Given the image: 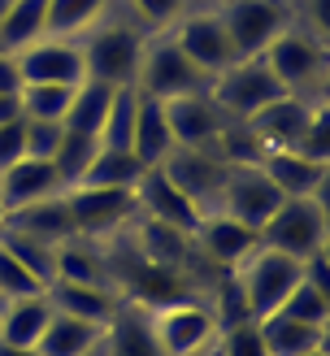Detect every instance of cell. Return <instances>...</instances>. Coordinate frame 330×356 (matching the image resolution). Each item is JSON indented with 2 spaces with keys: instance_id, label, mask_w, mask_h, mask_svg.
Returning a JSON list of instances; mask_svg holds the SVG:
<instances>
[{
  "instance_id": "11a10c76",
  "label": "cell",
  "mask_w": 330,
  "mask_h": 356,
  "mask_svg": "<svg viewBox=\"0 0 330 356\" xmlns=\"http://www.w3.org/2000/svg\"><path fill=\"white\" fill-rule=\"evenodd\" d=\"M208 356H213V352H208Z\"/></svg>"
},
{
  "instance_id": "f907efd6",
  "label": "cell",
  "mask_w": 330,
  "mask_h": 356,
  "mask_svg": "<svg viewBox=\"0 0 330 356\" xmlns=\"http://www.w3.org/2000/svg\"><path fill=\"white\" fill-rule=\"evenodd\" d=\"M83 356H104V343H96L92 352H83Z\"/></svg>"
},
{
  "instance_id": "83f0119b",
  "label": "cell",
  "mask_w": 330,
  "mask_h": 356,
  "mask_svg": "<svg viewBox=\"0 0 330 356\" xmlns=\"http://www.w3.org/2000/svg\"><path fill=\"white\" fill-rule=\"evenodd\" d=\"M113 92H117V87L96 83V79L74 83V92H69V109H65L61 127L65 131H79V135H100L104 113H109V104H113Z\"/></svg>"
},
{
  "instance_id": "e575fe53",
  "label": "cell",
  "mask_w": 330,
  "mask_h": 356,
  "mask_svg": "<svg viewBox=\"0 0 330 356\" xmlns=\"http://www.w3.org/2000/svg\"><path fill=\"white\" fill-rule=\"evenodd\" d=\"M135 109H139V87H117L109 113H104V127H100V135H96L100 148H131Z\"/></svg>"
},
{
  "instance_id": "f35d334b",
  "label": "cell",
  "mask_w": 330,
  "mask_h": 356,
  "mask_svg": "<svg viewBox=\"0 0 330 356\" xmlns=\"http://www.w3.org/2000/svg\"><path fill=\"white\" fill-rule=\"evenodd\" d=\"M213 356H270L265 334H261V322L248 317V322L222 326L217 330V343H213Z\"/></svg>"
},
{
  "instance_id": "f546056e",
  "label": "cell",
  "mask_w": 330,
  "mask_h": 356,
  "mask_svg": "<svg viewBox=\"0 0 330 356\" xmlns=\"http://www.w3.org/2000/svg\"><path fill=\"white\" fill-rule=\"evenodd\" d=\"M144 170L148 165L139 161L131 148H100L79 187H135L139 178H144Z\"/></svg>"
},
{
  "instance_id": "277c9868",
  "label": "cell",
  "mask_w": 330,
  "mask_h": 356,
  "mask_svg": "<svg viewBox=\"0 0 330 356\" xmlns=\"http://www.w3.org/2000/svg\"><path fill=\"white\" fill-rule=\"evenodd\" d=\"M217 17L226 26L235 57H261L287 26H295V5L291 0H217Z\"/></svg>"
},
{
  "instance_id": "7402d4cb",
  "label": "cell",
  "mask_w": 330,
  "mask_h": 356,
  "mask_svg": "<svg viewBox=\"0 0 330 356\" xmlns=\"http://www.w3.org/2000/svg\"><path fill=\"white\" fill-rule=\"evenodd\" d=\"M5 226L22 230V235H35V239L52 243V248H57V243H65L69 235H74V222H69L65 191L48 195V200H40V204H26V209H13V213H5Z\"/></svg>"
},
{
  "instance_id": "7a4b0ae2",
  "label": "cell",
  "mask_w": 330,
  "mask_h": 356,
  "mask_svg": "<svg viewBox=\"0 0 330 356\" xmlns=\"http://www.w3.org/2000/svg\"><path fill=\"white\" fill-rule=\"evenodd\" d=\"M261 61L270 65V74L283 83L287 96H304V100H330L326 83H330V44L308 35L304 26H287L278 40L261 52Z\"/></svg>"
},
{
  "instance_id": "60d3db41",
  "label": "cell",
  "mask_w": 330,
  "mask_h": 356,
  "mask_svg": "<svg viewBox=\"0 0 330 356\" xmlns=\"http://www.w3.org/2000/svg\"><path fill=\"white\" fill-rule=\"evenodd\" d=\"M295 152H304V156H313V161L330 165V104H322V109L313 113V122H308L304 139L295 144Z\"/></svg>"
},
{
  "instance_id": "ab89813d",
  "label": "cell",
  "mask_w": 330,
  "mask_h": 356,
  "mask_svg": "<svg viewBox=\"0 0 330 356\" xmlns=\"http://www.w3.org/2000/svg\"><path fill=\"white\" fill-rule=\"evenodd\" d=\"M35 291H44V282L35 278L13 252L0 248V305H5V300H17V296H35Z\"/></svg>"
},
{
  "instance_id": "ac0fdd59",
  "label": "cell",
  "mask_w": 330,
  "mask_h": 356,
  "mask_svg": "<svg viewBox=\"0 0 330 356\" xmlns=\"http://www.w3.org/2000/svg\"><path fill=\"white\" fill-rule=\"evenodd\" d=\"M161 104H165V122H170L174 148H208V144H213V135L226 127V113L208 100V92L161 100Z\"/></svg>"
},
{
  "instance_id": "cb8c5ba5",
  "label": "cell",
  "mask_w": 330,
  "mask_h": 356,
  "mask_svg": "<svg viewBox=\"0 0 330 356\" xmlns=\"http://www.w3.org/2000/svg\"><path fill=\"white\" fill-rule=\"evenodd\" d=\"M52 317V305L44 291L35 296H17V300H5L0 305V343H17V348H35L40 334Z\"/></svg>"
},
{
  "instance_id": "d6986e66",
  "label": "cell",
  "mask_w": 330,
  "mask_h": 356,
  "mask_svg": "<svg viewBox=\"0 0 330 356\" xmlns=\"http://www.w3.org/2000/svg\"><path fill=\"white\" fill-rule=\"evenodd\" d=\"M52 313H65V317H83L92 326H109L113 313L122 305V296L113 287H96V282H48L44 287Z\"/></svg>"
},
{
  "instance_id": "7c38bea8",
  "label": "cell",
  "mask_w": 330,
  "mask_h": 356,
  "mask_svg": "<svg viewBox=\"0 0 330 356\" xmlns=\"http://www.w3.org/2000/svg\"><path fill=\"white\" fill-rule=\"evenodd\" d=\"M261 174L278 187L283 200H317L322 209H330V165L313 161V156L295 152V148H278V152H265L261 156Z\"/></svg>"
},
{
  "instance_id": "7dc6e473",
  "label": "cell",
  "mask_w": 330,
  "mask_h": 356,
  "mask_svg": "<svg viewBox=\"0 0 330 356\" xmlns=\"http://www.w3.org/2000/svg\"><path fill=\"white\" fill-rule=\"evenodd\" d=\"M0 356H40L35 348H17V343H0Z\"/></svg>"
},
{
  "instance_id": "30bf717a",
  "label": "cell",
  "mask_w": 330,
  "mask_h": 356,
  "mask_svg": "<svg viewBox=\"0 0 330 356\" xmlns=\"http://www.w3.org/2000/svg\"><path fill=\"white\" fill-rule=\"evenodd\" d=\"M278 204H283V195H278V187L261 174V165H235L222 178L213 213H222V218H231V222H239V226H248V230L261 235V226L274 218Z\"/></svg>"
},
{
  "instance_id": "f6af8a7d",
  "label": "cell",
  "mask_w": 330,
  "mask_h": 356,
  "mask_svg": "<svg viewBox=\"0 0 330 356\" xmlns=\"http://www.w3.org/2000/svg\"><path fill=\"white\" fill-rule=\"evenodd\" d=\"M22 70H17V57L13 52H0V96H22Z\"/></svg>"
},
{
  "instance_id": "2e32d148",
  "label": "cell",
  "mask_w": 330,
  "mask_h": 356,
  "mask_svg": "<svg viewBox=\"0 0 330 356\" xmlns=\"http://www.w3.org/2000/svg\"><path fill=\"white\" fill-rule=\"evenodd\" d=\"M322 104H330V100L278 96L274 104H265L261 113H252V118H248V127H252V135L261 139V144H265V152H278V148H295V144L304 139L308 122H313V113H317Z\"/></svg>"
},
{
  "instance_id": "74e56055",
  "label": "cell",
  "mask_w": 330,
  "mask_h": 356,
  "mask_svg": "<svg viewBox=\"0 0 330 356\" xmlns=\"http://www.w3.org/2000/svg\"><path fill=\"white\" fill-rule=\"evenodd\" d=\"M283 317H295V322H308V326H326L330 330V291L313 287V282H295V291L283 300Z\"/></svg>"
},
{
  "instance_id": "816d5d0a",
  "label": "cell",
  "mask_w": 330,
  "mask_h": 356,
  "mask_svg": "<svg viewBox=\"0 0 330 356\" xmlns=\"http://www.w3.org/2000/svg\"><path fill=\"white\" fill-rule=\"evenodd\" d=\"M5 9H9V0H0V17H5Z\"/></svg>"
},
{
  "instance_id": "5b68a950",
  "label": "cell",
  "mask_w": 330,
  "mask_h": 356,
  "mask_svg": "<svg viewBox=\"0 0 330 356\" xmlns=\"http://www.w3.org/2000/svg\"><path fill=\"white\" fill-rule=\"evenodd\" d=\"M256 239L265 243V248H274V252H287L295 261H308L313 252L330 248V209H322L317 200H304V195L283 200V204L274 209V218L261 226Z\"/></svg>"
},
{
  "instance_id": "c3c4849f",
  "label": "cell",
  "mask_w": 330,
  "mask_h": 356,
  "mask_svg": "<svg viewBox=\"0 0 330 356\" xmlns=\"http://www.w3.org/2000/svg\"><path fill=\"white\" fill-rule=\"evenodd\" d=\"M217 0H191V9H213Z\"/></svg>"
},
{
  "instance_id": "f5cc1de1",
  "label": "cell",
  "mask_w": 330,
  "mask_h": 356,
  "mask_svg": "<svg viewBox=\"0 0 330 356\" xmlns=\"http://www.w3.org/2000/svg\"><path fill=\"white\" fill-rule=\"evenodd\" d=\"M0 226H5V209H0Z\"/></svg>"
},
{
  "instance_id": "ffe728a7",
  "label": "cell",
  "mask_w": 330,
  "mask_h": 356,
  "mask_svg": "<svg viewBox=\"0 0 330 356\" xmlns=\"http://www.w3.org/2000/svg\"><path fill=\"white\" fill-rule=\"evenodd\" d=\"M61 191V178L52 170V161H40V156H22L13 161L5 174H0V209L13 213V209H26V204H40L48 195Z\"/></svg>"
},
{
  "instance_id": "f1b7e54d",
  "label": "cell",
  "mask_w": 330,
  "mask_h": 356,
  "mask_svg": "<svg viewBox=\"0 0 330 356\" xmlns=\"http://www.w3.org/2000/svg\"><path fill=\"white\" fill-rule=\"evenodd\" d=\"M48 35V0H9L5 17H0V48L17 52Z\"/></svg>"
},
{
  "instance_id": "52a82bcc",
  "label": "cell",
  "mask_w": 330,
  "mask_h": 356,
  "mask_svg": "<svg viewBox=\"0 0 330 356\" xmlns=\"http://www.w3.org/2000/svg\"><path fill=\"white\" fill-rule=\"evenodd\" d=\"M65 204H69L74 235L100 239V243L122 235L139 218L135 187H65Z\"/></svg>"
},
{
  "instance_id": "4fadbf2b",
  "label": "cell",
  "mask_w": 330,
  "mask_h": 356,
  "mask_svg": "<svg viewBox=\"0 0 330 356\" xmlns=\"http://www.w3.org/2000/svg\"><path fill=\"white\" fill-rule=\"evenodd\" d=\"M161 170H165V178H170V183L179 187L200 213H213V209H217V191H222L226 165H222L208 148H174L165 161H161Z\"/></svg>"
},
{
  "instance_id": "7bdbcfd3",
  "label": "cell",
  "mask_w": 330,
  "mask_h": 356,
  "mask_svg": "<svg viewBox=\"0 0 330 356\" xmlns=\"http://www.w3.org/2000/svg\"><path fill=\"white\" fill-rule=\"evenodd\" d=\"M295 5V26L330 44V0H291Z\"/></svg>"
},
{
  "instance_id": "d6a6232c",
  "label": "cell",
  "mask_w": 330,
  "mask_h": 356,
  "mask_svg": "<svg viewBox=\"0 0 330 356\" xmlns=\"http://www.w3.org/2000/svg\"><path fill=\"white\" fill-rule=\"evenodd\" d=\"M96 152H100V139H96V135L61 131V144H57V152L48 156V161H52V170H57V178H61V191L83 183V174H87V165H92V156H96Z\"/></svg>"
},
{
  "instance_id": "484cf974",
  "label": "cell",
  "mask_w": 330,
  "mask_h": 356,
  "mask_svg": "<svg viewBox=\"0 0 330 356\" xmlns=\"http://www.w3.org/2000/svg\"><path fill=\"white\" fill-rule=\"evenodd\" d=\"M100 339H104V326H92V322H83V317L52 313L44 334H40V343H35V352L40 356H83Z\"/></svg>"
},
{
  "instance_id": "836d02e7",
  "label": "cell",
  "mask_w": 330,
  "mask_h": 356,
  "mask_svg": "<svg viewBox=\"0 0 330 356\" xmlns=\"http://www.w3.org/2000/svg\"><path fill=\"white\" fill-rule=\"evenodd\" d=\"M0 248H5V252H13L35 278L44 282V287L57 278V248H52V243L35 239V235H22V230H13V226H0Z\"/></svg>"
},
{
  "instance_id": "6da1fadb",
  "label": "cell",
  "mask_w": 330,
  "mask_h": 356,
  "mask_svg": "<svg viewBox=\"0 0 330 356\" xmlns=\"http://www.w3.org/2000/svg\"><path fill=\"white\" fill-rule=\"evenodd\" d=\"M144 44H148V35L113 5L92 31L79 35L83 74L96 83H109V87H135L139 61H144Z\"/></svg>"
},
{
  "instance_id": "9a60e30c",
  "label": "cell",
  "mask_w": 330,
  "mask_h": 356,
  "mask_svg": "<svg viewBox=\"0 0 330 356\" xmlns=\"http://www.w3.org/2000/svg\"><path fill=\"white\" fill-rule=\"evenodd\" d=\"M135 209H139V218L161 222V226H174V230H183V235H191V230L200 226V218H204V213L165 178L161 165L144 170V178L135 183Z\"/></svg>"
},
{
  "instance_id": "9c48e42d",
  "label": "cell",
  "mask_w": 330,
  "mask_h": 356,
  "mask_svg": "<svg viewBox=\"0 0 330 356\" xmlns=\"http://www.w3.org/2000/svg\"><path fill=\"white\" fill-rule=\"evenodd\" d=\"M135 87H139L144 96H152V100H179V96L208 92V79L183 57L179 44H174L170 35H148Z\"/></svg>"
},
{
  "instance_id": "b9f144b4",
  "label": "cell",
  "mask_w": 330,
  "mask_h": 356,
  "mask_svg": "<svg viewBox=\"0 0 330 356\" xmlns=\"http://www.w3.org/2000/svg\"><path fill=\"white\" fill-rule=\"evenodd\" d=\"M22 127H26V156H40V161H48L52 152H57L61 144V122H26L22 118Z\"/></svg>"
},
{
  "instance_id": "bcb514c9",
  "label": "cell",
  "mask_w": 330,
  "mask_h": 356,
  "mask_svg": "<svg viewBox=\"0 0 330 356\" xmlns=\"http://www.w3.org/2000/svg\"><path fill=\"white\" fill-rule=\"evenodd\" d=\"M22 118V100L17 96H0V127H5V122H17Z\"/></svg>"
},
{
  "instance_id": "e0dca14e",
  "label": "cell",
  "mask_w": 330,
  "mask_h": 356,
  "mask_svg": "<svg viewBox=\"0 0 330 356\" xmlns=\"http://www.w3.org/2000/svg\"><path fill=\"white\" fill-rule=\"evenodd\" d=\"M256 243H261L256 230L239 226L231 218H222V213H204L200 226L191 230V248H196V252L213 265V270H235V265L248 257Z\"/></svg>"
},
{
  "instance_id": "4dcf8cb0",
  "label": "cell",
  "mask_w": 330,
  "mask_h": 356,
  "mask_svg": "<svg viewBox=\"0 0 330 356\" xmlns=\"http://www.w3.org/2000/svg\"><path fill=\"white\" fill-rule=\"evenodd\" d=\"M117 0H48V35L61 40H79L83 31H92Z\"/></svg>"
},
{
  "instance_id": "ee69618b",
  "label": "cell",
  "mask_w": 330,
  "mask_h": 356,
  "mask_svg": "<svg viewBox=\"0 0 330 356\" xmlns=\"http://www.w3.org/2000/svg\"><path fill=\"white\" fill-rule=\"evenodd\" d=\"M22 156H26V127H22V118H17V122L0 127V174L13 161H22Z\"/></svg>"
},
{
  "instance_id": "d4e9b609",
  "label": "cell",
  "mask_w": 330,
  "mask_h": 356,
  "mask_svg": "<svg viewBox=\"0 0 330 356\" xmlns=\"http://www.w3.org/2000/svg\"><path fill=\"white\" fill-rule=\"evenodd\" d=\"M131 152L144 161L148 170L161 165L165 156L174 152V135L165 122V104L139 92V109H135V135H131Z\"/></svg>"
},
{
  "instance_id": "5bb4252c",
  "label": "cell",
  "mask_w": 330,
  "mask_h": 356,
  "mask_svg": "<svg viewBox=\"0 0 330 356\" xmlns=\"http://www.w3.org/2000/svg\"><path fill=\"white\" fill-rule=\"evenodd\" d=\"M17 57V70H22L26 83H61V87H74L83 83V52H79V40H61V35H44L26 48L13 52Z\"/></svg>"
},
{
  "instance_id": "1f68e13d",
  "label": "cell",
  "mask_w": 330,
  "mask_h": 356,
  "mask_svg": "<svg viewBox=\"0 0 330 356\" xmlns=\"http://www.w3.org/2000/svg\"><path fill=\"white\" fill-rule=\"evenodd\" d=\"M208 152L217 156V161L226 170H235V165H261V156H265V144L252 135L248 122H239V118H226V127L213 135V144H208Z\"/></svg>"
},
{
  "instance_id": "8d00e7d4",
  "label": "cell",
  "mask_w": 330,
  "mask_h": 356,
  "mask_svg": "<svg viewBox=\"0 0 330 356\" xmlns=\"http://www.w3.org/2000/svg\"><path fill=\"white\" fill-rule=\"evenodd\" d=\"M69 92L74 87H61V83H26L22 87V118L26 122H65L69 109Z\"/></svg>"
},
{
  "instance_id": "3957f363",
  "label": "cell",
  "mask_w": 330,
  "mask_h": 356,
  "mask_svg": "<svg viewBox=\"0 0 330 356\" xmlns=\"http://www.w3.org/2000/svg\"><path fill=\"white\" fill-rule=\"evenodd\" d=\"M231 274H235L243 300H248V313L256 317V322L283 309V300L295 291V282L304 278L300 261L287 257V252H274V248H265V243H256Z\"/></svg>"
},
{
  "instance_id": "603a6c76",
  "label": "cell",
  "mask_w": 330,
  "mask_h": 356,
  "mask_svg": "<svg viewBox=\"0 0 330 356\" xmlns=\"http://www.w3.org/2000/svg\"><path fill=\"white\" fill-rule=\"evenodd\" d=\"M57 278L61 282H96V287H113L104 243L100 239H83V235H69L65 243H57Z\"/></svg>"
},
{
  "instance_id": "ba28073f",
  "label": "cell",
  "mask_w": 330,
  "mask_h": 356,
  "mask_svg": "<svg viewBox=\"0 0 330 356\" xmlns=\"http://www.w3.org/2000/svg\"><path fill=\"white\" fill-rule=\"evenodd\" d=\"M152 330L165 356H208L217 343V317L200 296L152 309Z\"/></svg>"
},
{
  "instance_id": "681fc988",
  "label": "cell",
  "mask_w": 330,
  "mask_h": 356,
  "mask_svg": "<svg viewBox=\"0 0 330 356\" xmlns=\"http://www.w3.org/2000/svg\"><path fill=\"white\" fill-rule=\"evenodd\" d=\"M304 356H330V343H326V348H313V352H304Z\"/></svg>"
},
{
  "instance_id": "8992f818",
  "label": "cell",
  "mask_w": 330,
  "mask_h": 356,
  "mask_svg": "<svg viewBox=\"0 0 330 356\" xmlns=\"http://www.w3.org/2000/svg\"><path fill=\"white\" fill-rule=\"evenodd\" d=\"M278 96H287V92H283V83L270 74V65L261 57L231 61L222 74L208 79V100H213L226 118H239V122H248L252 113H261Z\"/></svg>"
},
{
  "instance_id": "8fae6325",
  "label": "cell",
  "mask_w": 330,
  "mask_h": 356,
  "mask_svg": "<svg viewBox=\"0 0 330 356\" xmlns=\"http://www.w3.org/2000/svg\"><path fill=\"white\" fill-rule=\"evenodd\" d=\"M165 35L179 44V52L200 70L204 79H213V74H222L231 61H239L235 48H231V40H226V26H222L217 9H187Z\"/></svg>"
},
{
  "instance_id": "44dd1931",
  "label": "cell",
  "mask_w": 330,
  "mask_h": 356,
  "mask_svg": "<svg viewBox=\"0 0 330 356\" xmlns=\"http://www.w3.org/2000/svg\"><path fill=\"white\" fill-rule=\"evenodd\" d=\"M100 343H104V356H165L152 330V313L139 305H126V300L117 305L113 322L104 326Z\"/></svg>"
},
{
  "instance_id": "4316f807",
  "label": "cell",
  "mask_w": 330,
  "mask_h": 356,
  "mask_svg": "<svg viewBox=\"0 0 330 356\" xmlns=\"http://www.w3.org/2000/svg\"><path fill=\"white\" fill-rule=\"evenodd\" d=\"M261 334H265L270 356H304L313 348H326L330 343V330L326 326H308V322H295V317H283V313L261 317Z\"/></svg>"
},
{
  "instance_id": "d590c367",
  "label": "cell",
  "mask_w": 330,
  "mask_h": 356,
  "mask_svg": "<svg viewBox=\"0 0 330 356\" xmlns=\"http://www.w3.org/2000/svg\"><path fill=\"white\" fill-rule=\"evenodd\" d=\"M117 9L126 13L144 35H165L191 9V0H117Z\"/></svg>"
},
{
  "instance_id": "db71d44e",
  "label": "cell",
  "mask_w": 330,
  "mask_h": 356,
  "mask_svg": "<svg viewBox=\"0 0 330 356\" xmlns=\"http://www.w3.org/2000/svg\"><path fill=\"white\" fill-rule=\"evenodd\" d=\"M0 52H5V48H0Z\"/></svg>"
}]
</instances>
